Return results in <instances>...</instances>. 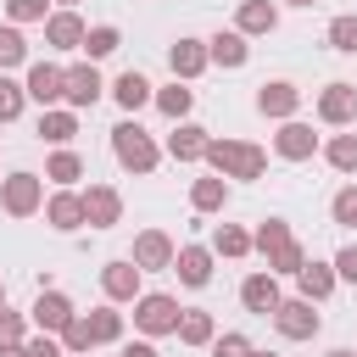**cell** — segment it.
I'll list each match as a JSON object with an SVG mask.
<instances>
[{"label": "cell", "mask_w": 357, "mask_h": 357, "mask_svg": "<svg viewBox=\"0 0 357 357\" xmlns=\"http://www.w3.org/2000/svg\"><path fill=\"white\" fill-rule=\"evenodd\" d=\"M206 167L218 178H262L268 173V151L251 139H212L206 145Z\"/></svg>", "instance_id": "6da1fadb"}, {"label": "cell", "mask_w": 357, "mask_h": 357, "mask_svg": "<svg viewBox=\"0 0 357 357\" xmlns=\"http://www.w3.org/2000/svg\"><path fill=\"white\" fill-rule=\"evenodd\" d=\"M112 156H117V167H123V173H139V178H145V173H156L162 145H156L134 117H123V123L112 128Z\"/></svg>", "instance_id": "7a4b0ae2"}, {"label": "cell", "mask_w": 357, "mask_h": 357, "mask_svg": "<svg viewBox=\"0 0 357 357\" xmlns=\"http://www.w3.org/2000/svg\"><path fill=\"white\" fill-rule=\"evenodd\" d=\"M178 318H184V307H178V296H167V290H145V296L134 301V329H139L145 340L178 335Z\"/></svg>", "instance_id": "3957f363"}, {"label": "cell", "mask_w": 357, "mask_h": 357, "mask_svg": "<svg viewBox=\"0 0 357 357\" xmlns=\"http://www.w3.org/2000/svg\"><path fill=\"white\" fill-rule=\"evenodd\" d=\"M0 212H6V218H33V212H45V178L28 173V167L6 173V178H0Z\"/></svg>", "instance_id": "277c9868"}, {"label": "cell", "mask_w": 357, "mask_h": 357, "mask_svg": "<svg viewBox=\"0 0 357 357\" xmlns=\"http://www.w3.org/2000/svg\"><path fill=\"white\" fill-rule=\"evenodd\" d=\"M273 329H279L284 340H312V335L324 329V312H318V301H307V296H284V301L273 307Z\"/></svg>", "instance_id": "5b68a950"}, {"label": "cell", "mask_w": 357, "mask_h": 357, "mask_svg": "<svg viewBox=\"0 0 357 357\" xmlns=\"http://www.w3.org/2000/svg\"><path fill=\"white\" fill-rule=\"evenodd\" d=\"M173 257H178V245H173L167 229H139V234H134L128 262H134L139 273H173Z\"/></svg>", "instance_id": "8992f818"}, {"label": "cell", "mask_w": 357, "mask_h": 357, "mask_svg": "<svg viewBox=\"0 0 357 357\" xmlns=\"http://www.w3.org/2000/svg\"><path fill=\"white\" fill-rule=\"evenodd\" d=\"M100 296L117 307V301H139L145 296V273L128 262V257H112V262H100Z\"/></svg>", "instance_id": "52a82bcc"}, {"label": "cell", "mask_w": 357, "mask_h": 357, "mask_svg": "<svg viewBox=\"0 0 357 357\" xmlns=\"http://www.w3.org/2000/svg\"><path fill=\"white\" fill-rule=\"evenodd\" d=\"M318 123L324 128H351L357 123V84H346V78L324 84L318 89Z\"/></svg>", "instance_id": "ba28073f"}, {"label": "cell", "mask_w": 357, "mask_h": 357, "mask_svg": "<svg viewBox=\"0 0 357 357\" xmlns=\"http://www.w3.org/2000/svg\"><path fill=\"white\" fill-rule=\"evenodd\" d=\"M22 89H28V100H39V112H50V106H61V95H67V67H56V61H28Z\"/></svg>", "instance_id": "9c48e42d"}, {"label": "cell", "mask_w": 357, "mask_h": 357, "mask_svg": "<svg viewBox=\"0 0 357 357\" xmlns=\"http://www.w3.org/2000/svg\"><path fill=\"white\" fill-rule=\"evenodd\" d=\"M73 318H78V307H73L61 290H39V296H33V307H28V324H33L39 335H61Z\"/></svg>", "instance_id": "30bf717a"}, {"label": "cell", "mask_w": 357, "mask_h": 357, "mask_svg": "<svg viewBox=\"0 0 357 357\" xmlns=\"http://www.w3.org/2000/svg\"><path fill=\"white\" fill-rule=\"evenodd\" d=\"M100 95H106V78L95 73V61H73V67H67V95H61V106L89 112Z\"/></svg>", "instance_id": "8fae6325"}, {"label": "cell", "mask_w": 357, "mask_h": 357, "mask_svg": "<svg viewBox=\"0 0 357 357\" xmlns=\"http://www.w3.org/2000/svg\"><path fill=\"white\" fill-rule=\"evenodd\" d=\"M257 112L273 117V123H290L301 112V89L290 78H268V84H257Z\"/></svg>", "instance_id": "7c38bea8"}, {"label": "cell", "mask_w": 357, "mask_h": 357, "mask_svg": "<svg viewBox=\"0 0 357 357\" xmlns=\"http://www.w3.org/2000/svg\"><path fill=\"white\" fill-rule=\"evenodd\" d=\"M84 195V223L89 229H117L123 223V195H117V184H89V190H78Z\"/></svg>", "instance_id": "4fadbf2b"}, {"label": "cell", "mask_w": 357, "mask_h": 357, "mask_svg": "<svg viewBox=\"0 0 357 357\" xmlns=\"http://www.w3.org/2000/svg\"><path fill=\"white\" fill-rule=\"evenodd\" d=\"M279 301H284V296H279V273L257 268V273H245V279H240V307H245V312L273 318V307H279Z\"/></svg>", "instance_id": "5bb4252c"}, {"label": "cell", "mask_w": 357, "mask_h": 357, "mask_svg": "<svg viewBox=\"0 0 357 357\" xmlns=\"http://www.w3.org/2000/svg\"><path fill=\"white\" fill-rule=\"evenodd\" d=\"M318 151H324V145H318L312 123H301V117L279 123V134H273V156H284V162H307V156H318Z\"/></svg>", "instance_id": "9a60e30c"}, {"label": "cell", "mask_w": 357, "mask_h": 357, "mask_svg": "<svg viewBox=\"0 0 357 357\" xmlns=\"http://www.w3.org/2000/svg\"><path fill=\"white\" fill-rule=\"evenodd\" d=\"M89 39V22L78 11H50L45 17V50H84Z\"/></svg>", "instance_id": "2e32d148"}, {"label": "cell", "mask_w": 357, "mask_h": 357, "mask_svg": "<svg viewBox=\"0 0 357 357\" xmlns=\"http://www.w3.org/2000/svg\"><path fill=\"white\" fill-rule=\"evenodd\" d=\"M206 56H212V67L234 73V67H245V61H251V39H245L240 28H218V33L206 39Z\"/></svg>", "instance_id": "e0dca14e"}, {"label": "cell", "mask_w": 357, "mask_h": 357, "mask_svg": "<svg viewBox=\"0 0 357 357\" xmlns=\"http://www.w3.org/2000/svg\"><path fill=\"white\" fill-rule=\"evenodd\" d=\"M167 67H173V78H178V84L201 78V73L212 67V56H206V39H173V45H167Z\"/></svg>", "instance_id": "ac0fdd59"}, {"label": "cell", "mask_w": 357, "mask_h": 357, "mask_svg": "<svg viewBox=\"0 0 357 357\" xmlns=\"http://www.w3.org/2000/svg\"><path fill=\"white\" fill-rule=\"evenodd\" d=\"M112 100H117V106L134 117V112L156 106V84H151L145 73H134V67H128V73H117V78H112Z\"/></svg>", "instance_id": "d6986e66"}, {"label": "cell", "mask_w": 357, "mask_h": 357, "mask_svg": "<svg viewBox=\"0 0 357 357\" xmlns=\"http://www.w3.org/2000/svg\"><path fill=\"white\" fill-rule=\"evenodd\" d=\"M45 223H50L56 234H78V229H84V195H78V190L45 195Z\"/></svg>", "instance_id": "ffe728a7"}, {"label": "cell", "mask_w": 357, "mask_h": 357, "mask_svg": "<svg viewBox=\"0 0 357 357\" xmlns=\"http://www.w3.org/2000/svg\"><path fill=\"white\" fill-rule=\"evenodd\" d=\"M173 273H178L184 290H206V284H212V245H178Z\"/></svg>", "instance_id": "44dd1931"}, {"label": "cell", "mask_w": 357, "mask_h": 357, "mask_svg": "<svg viewBox=\"0 0 357 357\" xmlns=\"http://www.w3.org/2000/svg\"><path fill=\"white\" fill-rule=\"evenodd\" d=\"M206 145H212V134L201 128V123H173V134H167V156L173 162H206Z\"/></svg>", "instance_id": "7402d4cb"}, {"label": "cell", "mask_w": 357, "mask_h": 357, "mask_svg": "<svg viewBox=\"0 0 357 357\" xmlns=\"http://www.w3.org/2000/svg\"><path fill=\"white\" fill-rule=\"evenodd\" d=\"M335 284H340L335 262H312V257H307V268L296 273V296H307V301H329Z\"/></svg>", "instance_id": "603a6c76"}, {"label": "cell", "mask_w": 357, "mask_h": 357, "mask_svg": "<svg viewBox=\"0 0 357 357\" xmlns=\"http://www.w3.org/2000/svg\"><path fill=\"white\" fill-rule=\"evenodd\" d=\"M234 28H240L245 39H257V33H273V28H279V6H273V0H240V11H234Z\"/></svg>", "instance_id": "cb8c5ba5"}, {"label": "cell", "mask_w": 357, "mask_h": 357, "mask_svg": "<svg viewBox=\"0 0 357 357\" xmlns=\"http://www.w3.org/2000/svg\"><path fill=\"white\" fill-rule=\"evenodd\" d=\"M73 134H78V112H73V106H50V112H39V139H45V145L67 151Z\"/></svg>", "instance_id": "d4e9b609"}, {"label": "cell", "mask_w": 357, "mask_h": 357, "mask_svg": "<svg viewBox=\"0 0 357 357\" xmlns=\"http://www.w3.org/2000/svg\"><path fill=\"white\" fill-rule=\"evenodd\" d=\"M218 340V318L206 312V307H184V318H178V346H212Z\"/></svg>", "instance_id": "484cf974"}, {"label": "cell", "mask_w": 357, "mask_h": 357, "mask_svg": "<svg viewBox=\"0 0 357 357\" xmlns=\"http://www.w3.org/2000/svg\"><path fill=\"white\" fill-rule=\"evenodd\" d=\"M190 106H195V89H190V84L173 78V84L156 89V112H162L167 123H190Z\"/></svg>", "instance_id": "4316f807"}, {"label": "cell", "mask_w": 357, "mask_h": 357, "mask_svg": "<svg viewBox=\"0 0 357 357\" xmlns=\"http://www.w3.org/2000/svg\"><path fill=\"white\" fill-rule=\"evenodd\" d=\"M257 245H251V229H240V223H218L212 229V257H229V262H240V257H251Z\"/></svg>", "instance_id": "83f0119b"}, {"label": "cell", "mask_w": 357, "mask_h": 357, "mask_svg": "<svg viewBox=\"0 0 357 357\" xmlns=\"http://www.w3.org/2000/svg\"><path fill=\"white\" fill-rule=\"evenodd\" d=\"M84 324H89V340H95V346H117V340H123V312H117L112 301H100L95 312H84Z\"/></svg>", "instance_id": "f1b7e54d"}, {"label": "cell", "mask_w": 357, "mask_h": 357, "mask_svg": "<svg viewBox=\"0 0 357 357\" xmlns=\"http://www.w3.org/2000/svg\"><path fill=\"white\" fill-rule=\"evenodd\" d=\"M190 206H195V212H223V206H229V178H218V173L195 178V184H190Z\"/></svg>", "instance_id": "f546056e"}, {"label": "cell", "mask_w": 357, "mask_h": 357, "mask_svg": "<svg viewBox=\"0 0 357 357\" xmlns=\"http://www.w3.org/2000/svg\"><path fill=\"white\" fill-rule=\"evenodd\" d=\"M324 162L346 178H357V134H329L324 139Z\"/></svg>", "instance_id": "4dcf8cb0"}, {"label": "cell", "mask_w": 357, "mask_h": 357, "mask_svg": "<svg viewBox=\"0 0 357 357\" xmlns=\"http://www.w3.org/2000/svg\"><path fill=\"white\" fill-rule=\"evenodd\" d=\"M45 178H50L56 190H73V184L84 178V156H78V151H56V156L45 162Z\"/></svg>", "instance_id": "1f68e13d"}, {"label": "cell", "mask_w": 357, "mask_h": 357, "mask_svg": "<svg viewBox=\"0 0 357 357\" xmlns=\"http://www.w3.org/2000/svg\"><path fill=\"white\" fill-rule=\"evenodd\" d=\"M290 240H296V234H290V223H284V218H262V223H257V234H251V245H257L262 257H279Z\"/></svg>", "instance_id": "d6a6232c"}, {"label": "cell", "mask_w": 357, "mask_h": 357, "mask_svg": "<svg viewBox=\"0 0 357 357\" xmlns=\"http://www.w3.org/2000/svg\"><path fill=\"white\" fill-rule=\"evenodd\" d=\"M329 50H340V56H357V11H340V17H329Z\"/></svg>", "instance_id": "836d02e7"}, {"label": "cell", "mask_w": 357, "mask_h": 357, "mask_svg": "<svg viewBox=\"0 0 357 357\" xmlns=\"http://www.w3.org/2000/svg\"><path fill=\"white\" fill-rule=\"evenodd\" d=\"M117 45H123V33H117L112 22H95V28H89V39H84V61H100V56H112Z\"/></svg>", "instance_id": "e575fe53"}, {"label": "cell", "mask_w": 357, "mask_h": 357, "mask_svg": "<svg viewBox=\"0 0 357 357\" xmlns=\"http://www.w3.org/2000/svg\"><path fill=\"white\" fill-rule=\"evenodd\" d=\"M28 61V39H22V28H0V73H11V67H22Z\"/></svg>", "instance_id": "d590c367"}, {"label": "cell", "mask_w": 357, "mask_h": 357, "mask_svg": "<svg viewBox=\"0 0 357 357\" xmlns=\"http://www.w3.org/2000/svg\"><path fill=\"white\" fill-rule=\"evenodd\" d=\"M22 106H28V89H22L17 78H6V73H0V123H17V117H22Z\"/></svg>", "instance_id": "8d00e7d4"}, {"label": "cell", "mask_w": 357, "mask_h": 357, "mask_svg": "<svg viewBox=\"0 0 357 357\" xmlns=\"http://www.w3.org/2000/svg\"><path fill=\"white\" fill-rule=\"evenodd\" d=\"M329 218H335V223H346V229H357V178L335 190V201H329Z\"/></svg>", "instance_id": "74e56055"}, {"label": "cell", "mask_w": 357, "mask_h": 357, "mask_svg": "<svg viewBox=\"0 0 357 357\" xmlns=\"http://www.w3.org/2000/svg\"><path fill=\"white\" fill-rule=\"evenodd\" d=\"M61 351H67V357H84V351H95V340H89V324H84V312H78V318H73V324L61 329Z\"/></svg>", "instance_id": "f35d334b"}, {"label": "cell", "mask_w": 357, "mask_h": 357, "mask_svg": "<svg viewBox=\"0 0 357 357\" xmlns=\"http://www.w3.org/2000/svg\"><path fill=\"white\" fill-rule=\"evenodd\" d=\"M6 17H11V28L45 22V17H50V0H6Z\"/></svg>", "instance_id": "ab89813d"}, {"label": "cell", "mask_w": 357, "mask_h": 357, "mask_svg": "<svg viewBox=\"0 0 357 357\" xmlns=\"http://www.w3.org/2000/svg\"><path fill=\"white\" fill-rule=\"evenodd\" d=\"M22 340H28V312L0 307V346H22Z\"/></svg>", "instance_id": "60d3db41"}, {"label": "cell", "mask_w": 357, "mask_h": 357, "mask_svg": "<svg viewBox=\"0 0 357 357\" xmlns=\"http://www.w3.org/2000/svg\"><path fill=\"white\" fill-rule=\"evenodd\" d=\"M257 346H251V335H240V329H223L218 340H212V357H251Z\"/></svg>", "instance_id": "b9f144b4"}, {"label": "cell", "mask_w": 357, "mask_h": 357, "mask_svg": "<svg viewBox=\"0 0 357 357\" xmlns=\"http://www.w3.org/2000/svg\"><path fill=\"white\" fill-rule=\"evenodd\" d=\"M22 346H28V357H67L61 351V335H28Z\"/></svg>", "instance_id": "7bdbcfd3"}, {"label": "cell", "mask_w": 357, "mask_h": 357, "mask_svg": "<svg viewBox=\"0 0 357 357\" xmlns=\"http://www.w3.org/2000/svg\"><path fill=\"white\" fill-rule=\"evenodd\" d=\"M335 273H340L346 284H357V245H340V251H335Z\"/></svg>", "instance_id": "ee69618b"}, {"label": "cell", "mask_w": 357, "mask_h": 357, "mask_svg": "<svg viewBox=\"0 0 357 357\" xmlns=\"http://www.w3.org/2000/svg\"><path fill=\"white\" fill-rule=\"evenodd\" d=\"M123 357H156L151 340H123Z\"/></svg>", "instance_id": "f6af8a7d"}, {"label": "cell", "mask_w": 357, "mask_h": 357, "mask_svg": "<svg viewBox=\"0 0 357 357\" xmlns=\"http://www.w3.org/2000/svg\"><path fill=\"white\" fill-rule=\"evenodd\" d=\"M0 357H28V346H0Z\"/></svg>", "instance_id": "bcb514c9"}, {"label": "cell", "mask_w": 357, "mask_h": 357, "mask_svg": "<svg viewBox=\"0 0 357 357\" xmlns=\"http://www.w3.org/2000/svg\"><path fill=\"white\" fill-rule=\"evenodd\" d=\"M324 357H357V351H346V346H335V351H324Z\"/></svg>", "instance_id": "7dc6e473"}, {"label": "cell", "mask_w": 357, "mask_h": 357, "mask_svg": "<svg viewBox=\"0 0 357 357\" xmlns=\"http://www.w3.org/2000/svg\"><path fill=\"white\" fill-rule=\"evenodd\" d=\"M56 6H61V11H73V6H78V0H56Z\"/></svg>", "instance_id": "c3c4849f"}, {"label": "cell", "mask_w": 357, "mask_h": 357, "mask_svg": "<svg viewBox=\"0 0 357 357\" xmlns=\"http://www.w3.org/2000/svg\"><path fill=\"white\" fill-rule=\"evenodd\" d=\"M284 6H318V0H284Z\"/></svg>", "instance_id": "681fc988"}, {"label": "cell", "mask_w": 357, "mask_h": 357, "mask_svg": "<svg viewBox=\"0 0 357 357\" xmlns=\"http://www.w3.org/2000/svg\"><path fill=\"white\" fill-rule=\"evenodd\" d=\"M251 357H279V351H251Z\"/></svg>", "instance_id": "f907efd6"}, {"label": "cell", "mask_w": 357, "mask_h": 357, "mask_svg": "<svg viewBox=\"0 0 357 357\" xmlns=\"http://www.w3.org/2000/svg\"><path fill=\"white\" fill-rule=\"evenodd\" d=\"M0 307H6V279H0Z\"/></svg>", "instance_id": "816d5d0a"}, {"label": "cell", "mask_w": 357, "mask_h": 357, "mask_svg": "<svg viewBox=\"0 0 357 357\" xmlns=\"http://www.w3.org/2000/svg\"><path fill=\"white\" fill-rule=\"evenodd\" d=\"M0 178H6V173H0Z\"/></svg>", "instance_id": "f5cc1de1"}]
</instances>
